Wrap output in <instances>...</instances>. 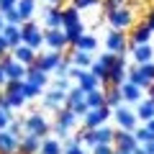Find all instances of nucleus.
I'll return each mask as SVG.
<instances>
[{"label":"nucleus","mask_w":154,"mask_h":154,"mask_svg":"<svg viewBox=\"0 0 154 154\" xmlns=\"http://www.w3.org/2000/svg\"><path fill=\"white\" fill-rule=\"evenodd\" d=\"M8 131H11L13 136L21 139V136H23V118H13V121L8 123Z\"/></svg>","instance_id":"obj_40"},{"label":"nucleus","mask_w":154,"mask_h":154,"mask_svg":"<svg viewBox=\"0 0 154 154\" xmlns=\"http://www.w3.org/2000/svg\"><path fill=\"white\" fill-rule=\"evenodd\" d=\"M3 93H5V90H3ZM5 98H8L11 110H18V108H23V105H26V98H23L21 90H16V93H5Z\"/></svg>","instance_id":"obj_37"},{"label":"nucleus","mask_w":154,"mask_h":154,"mask_svg":"<svg viewBox=\"0 0 154 154\" xmlns=\"http://www.w3.org/2000/svg\"><path fill=\"white\" fill-rule=\"evenodd\" d=\"M121 5H128V0H103L105 11H113V8H121Z\"/></svg>","instance_id":"obj_46"},{"label":"nucleus","mask_w":154,"mask_h":154,"mask_svg":"<svg viewBox=\"0 0 154 154\" xmlns=\"http://www.w3.org/2000/svg\"><path fill=\"white\" fill-rule=\"evenodd\" d=\"M18 5V0H0V13H8Z\"/></svg>","instance_id":"obj_48"},{"label":"nucleus","mask_w":154,"mask_h":154,"mask_svg":"<svg viewBox=\"0 0 154 154\" xmlns=\"http://www.w3.org/2000/svg\"><path fill=\"white\" fill-rule=\"evenodd\" d=\"M85 100H88L90 108H100V105H105V93H103L100 88L88 90V93H85Z\"/></svg>","instance_id":"obj_33"},{"label":"nucleus","mask_w":154,"mask_h":154,"mask_svg":"<svg viewBox=\"0 0 154 154\" xmlns=\"http://www.w3.org/2000/svg\"><path fill=\"white\" fill-rule=\"evenodd\" d=\"M16 152H18V136L3 128L0 131V154H16Z\"/></svg>","instance_id":"obj_24"},{"label":"nucleus","mask_w":154,"mask_h":154,"mask_svg":"<svg viewBox=\"0 0 154 154\" xmlns=\"http://www.w3.org/2000/svg\"><path fill=\"white\" fill-rule=\"evenodd\" d=\"M69 108L75 110V116H77V118H82V116L90 110V105H88V100H80V103H72Z\"/></svg>","instance_id":"obj_41"},{"label":"nucleus","mask_w":154,"mask_h":154,"mask_svg":"<svg viewBox=\"0 0 154 154\" xmlns=\"http://www.w3.org/2000/svg\"><path fill=\"white\" fill-rule=\"evenodd\" d=\"M75 85H80V88L88 93V90H95V88H100V80L93 75L90 69H80V75H77V80H75Z\"/></svg>","instance_id":"obj_25"},{"label":"nucleus","mask_w":154,"mask_h":154,"mask_svg":"<svg viewBox=\"0 0 154 154\" xmlns=\"http://www.w3.org/2000/svg\"><path fill=\"white\" fill-rule=\"evenodd\" d=\"M62 154H90L88 146L85 144H69V146H64V152Z\"/></svg>","instance_id":"obj_42"},{"label":"nucleus","mask_w":154,"mask_h":154,"mask_svg":"<svg viewBox=\"0 0 154 154\" xmlns=\"http://www.w3.org/2000/svg\"><path fill=\"white\" fill-rule=\"evenodd\" d=\"M23 134H33V136L44 139V136H49V134H51V123L44 118L41 110H33L31 116L23 118Z\"/></svg>","instance_id":"obj_3"},{"label":"nucleus","mask_w":154,"mask_h":154,"mask_svg":"<svg viewBox=\"0 0 154 154\" xmlns=\"http://www.w3.org/2000/svg\"><path fill=\"white\" fill-rule=\"evenodd\" d=\"M144 146H146V152H149V154H154V139H152L149 144H144Z\"/></svg>","instance_id":"obj_54"},{"label":"nucleus","mask_w":154,"mask_h":154,"mask_svg":"<svg viewBox=\"0 0 154 154\" xmlns=\"http://www.w3.org/2000/svg\"><path fill=\"white\" fill-rule=\"evenodd\" d=\"M105 21H108L110 28H116V31H128V28L134 26V11H131L128 5L105 11Z\"/></svg>","instance_id":"obj_4"},{"label":"nucleus","mask_w":154,"mask_h":154,"mask_svg":"<svg viewBox=\"0 0 154 154\" xmlns=\"http://www.w3.org/2000/svg\"><path fill=\"white\" fill-rule=\"evenodd\" d=\"M21 36H23V44H28L31 49H36V51L44 46V31H41L38 23H33V18L21 23Z\"/></svg>","instance_id":"obj_5"},{"label":"nucleus","mask_w":154,"mask_h":154,"mask_svg":"<svg viewBox=\"0 0 154 154\" xmlns=\"http://www.w3.org/2000/svg\"><path fill=\"white\" fill-rule=\"evenodd\" d=\"M44 28H62V8L59 5H46L44 8Z\"/></svg>","instance_id":"obj_20"},{"label":"nucleus","mask_w":154,"mask_h":154,"mask_svg":"<svg viewBox=\"0 0 154 154\" xmlns=\"http://www.w3.org/2000/svg\"><path fill=\"white\" fill-rule=\"evenodd\" d=\"M126 80L136 82L141 90H152V88H154V62L128 67V77H126Z\"/></svg>","instance_id":"obj_2"},{"label":"nucleus","mask_w":154,"mask_h":154,"mask_svg":"<svg viewBox=\"0 0 154 154\" xmlns=\"http://www.w3.org/2000/svg\"><path fill=\"white\" fill-rule=\"evenodd\" d=\"M0 33H3V36L8 38V44H11V51L16 49L18 44H23V36H21V26H18V23H5Z\"/></svg>","instance_id":"obj_23"},{"label":"nucleus","mask_w":154,"mask_h":154,"mask_svg":"<svg viewBox=\"0 0 154 154\" xmlns=\"http://www.w3.org/2000/svg\"><path fill=\"white\" fill-rule=\"evenodd\" d=\"M69 67H72L69 57H62V62L57 64V69H54V77H69Z\"/></svg>","instance_id":"obj_38"},{"label":"nucleus","mask_w":154,"mask_h":154,"mask_svg":"<svg viewBox=\"0 0 154 154\" xmlns=\"http://www.w3.org/2000/svg\"><path fill=\"white\" fill-rule=\"evenodd\" d=\"M134 113H136V118H139V123H146V121H152L154 118V100L152 98H146V100H139L136 103V110H134Z\"/></svg>","instance_id":"obj_22"},{"label":"nucleus","mask_w":154,"mask_h":154,"mask_svg":"<svg viewBox=\"0 0 154 154\" xmlns=\"http://www.w3.org/2000/svg\"><path fill=\"white\" fill-rule=\"evenodd\" d=\"M21 93H23V98H26V100H33V98H41V95H44V88H41V85H36V82L23 80Z\"/></svg>","instance_id":"obj_31"},{"label":"nucleus","mask_w":154,"mask_h":154,"mask_svg":"<svg viewBox=\"0 0 154 154\" xmlns=\"http://www.w3.org/2000/svg\"><path fill=\"white\" fill-rule=\"evenodd\" d=\"M0 108H3V110H11V105H8V98H5V93H0Z\"/></svg>","instance_id":"obj_50"},{"label":"nucleus","mask_w":154,"mask_h":154,"mask_svg":"<svg viewBox=\"0 0 154 154\" xmlns=\"http://www.w3.org/2000/svg\"><path fill=\"white\" fill-rule=\"evenodd\" d=\"M75 49H82V51H98V38L93 36V33H82V38H77V44Z\"/></svg>","instance_id":"obj_32"},{"label":"nucleus","mask_w":154,"mask_h":154,"mask_svg":"<svg viewBox=\"0 0 154 154\" xmlns=\"http://www.w3.org/2000/svg\"><path fill=\"white\" fill-rule=\"evenodd\" d=\"M41 154H62L64 152V144L59 141V139H51V136H44L41 139V149H38Z\"/></svg>","instance_id":"obj_28"},{"label":"nucleus","mask_w":154,"mask_h":154,"mask_svg":"<svg viewBox=\"0 0 154 154\" xmlns=\"http://www.w3.org/2000/svg\"><path fill=\"white\" fill-rule=\"evenodd\" d=\"M128 54H134V62H136V64H146V62H154L152 41H149V44H136V46H131V51H128Z\"/></svg>","instance_id":"obj_18"},{"label":"nucleus","mask_w":154,"mask_h":154,"mask_svg":"<svg viewBox=\"0 0 154 154\" xmlns=\"http://www.w3.org/2000/svg\"><path fill=\"white\" fill-rule=\"evenodd\" d=\"M90 72H93V75L100 80V85H108V67H105V64H100L98 59H93V64H90Z\"/></svg>","instance_id":"obj_36"},{"label":"nucleus","mask_w":154,"mask_h":154,"mask_svg":"<svg viewBox=\"0 0 154 154\" xmlns=\"http://www.w3.org/2000/svg\"><path fill=\"white\" fill-rule=\"evenodd\" d=\"M3 26H5V16L0 13V31H3Z\"/></svg>","instance_id":"obj_56"},{"label":"nucleus","mask_w":154,"mask_h":154,"mask_svg":"<svg viewBox=\"0 0 154 154\" xmlns=\"http://www.w3.org/2000/svg\"><path fill=\"white\" fill-rule=\"evenodd\" d=\"M136 136H134V131H126V128H113V146L116 149H128V152H134V146H136Z\"/></svg>","instance_id":"obj_15"},{"label":"nucleus","mask_w":154,"mask_h":154,"mask_svg":"<svg viewBox=\"0 0 154 154\" xmlns=\"http://www.w3.org/2000/svg\"><path fill=\"white\" fill-rule=\"evenodd\" d=\"M16 11L21 13V21H31L33 13H36V0H18Z\"/></svg>","instance_id":"obj_30"},{"label":"nucleus","mask_w":154,"mask_h":154,"mask_svg":"<svg viewBox=\"0 0 154 154\" xmlns=\"http://www.w3.org/2000/svg\"><path fill=\"white\" fill-rule=\"evenodd\" d=\"M90 154H113V144H95Z\"/></svg>","instance_id":"obj_43"},{"label":"nucleus","mask_w":154,"mask_h":154,"mask_svg":"<svg viewBox=\"0 0 154 154\" xmlns=\"http://www.w3.org/2000/svg\"><path fill=\"white\" fill-rule=\"evenodd\" d=\"M51 88H59V90H69V88H72V82H69V77H57Z\"/></svg>","instance_id":"obj_47"},{"label":"nucleus","mask_w":154,"mask_h":154,"mask_svg":"<svg viewBox=\"0 0 154 154\" xmlns=\"http://www.w3.org/2000/svg\"><path fill=\"white\" fill-rule=\"evenodd\" d=\"M46 3H51V5H59V3H62V0H46Z\"/></svg>","instance_id":"obj_58"},{"label":"nucleus","mask_w":154,"mask_h":154,"mask_svg":"<svg viewBox=\"0 0 154 154\" xmlns=\"http://www.w3.org/2000/svg\"><path fill=\"white\" fill-rule=\"evenodd\" d=\"M44 46H49L51 51H64L69 46V41H67L62 28H46L44 31Z\"/></svg>","instance_id":"obj_11"},{"label":"nucleus","mask_w":154,"mask_h":154,"mask_svg":"<svg viewBox=\"0 0 154 154\" xmlns=\"http://www.w3.org/2000/svg\"><path fill=\"white\" fill-rule=\"evenodd\" d=\"M134 154H149V152H146L144 144H136V146H134Z\"/></svg>","instance_id":"obj_52"},{"label":"nucleus","mask_w":154,"mask_h":154,"mask_svg":"<svg viewBox=\"0 0 154 154\" xmlns=\"http://www.w3.org/2000/svg\"><path fill=\"white\" fill-rule=\"evenodd\" d=\"M44 108L49 110H59L62 105H67V90H59V88H49L44 90Z\"/></svg>","instance_id":"obj_12"},{"label":"nucleus","mask_w":154,"mask_h":154,"mask_svg":"<svg viewBox=\"0 0 154 154\" xmlns=\"http://www.w3.org/2000/svg\"><path fill=\"white\" fill-rule=\"evenodd\" d=\"M113 154H134V152H128V149H116L113 146Z\"/></svg>","instance_id":"obj_55"},{"label":"nucleus","mask_w":154,"mask_h":154,"mask_svg":"<svg viewBox=\"0 0 154 154\" xmlns=\"http://www.w3.org/2000/svg\"><path fill=\"white\" fill-rule=\"evenodd\" d=\"M62 57H64L62 51H46V54H36V62H33V64H36L41 72H46V75H49V72L57 69V64L62 62Z\"/></svg>","instance_id":"obj_14"},{"label":"nucleus","mask_w":154,"mask_h":154,"mask_svg":"<svg viewBox=\"0 0 154 154\" xmlns=\"http://www.w3.org/2000/svg\"><path fill=\"white\" fill-rule=\"evenodd\" d=\"M67 57H69V62H72L75 67H82V69H90V64H93V59H95V57L90 54V51L75 49V46H72V49L67 51Z\"/></svg>","instance_id":"obj_19"},{"label":"nucleus","mask_w":154,"mask_h":154,"mask_svg":"<svg viewBox=\"0 0 154 154\" xmlns=\"http://www.w3.org/2000/svg\"><path fill=\"white\" fill-rule=\"evenodd\" d=\"M134 136H136V141H139V144H149V141L154 139V131L146 126V123H139V126L134 128Z\"/></svg>","instance_id":"obj_35"},{"label":"nucleus","mask_w":154,"mask_h":154,"mask_svg":"<svg viewBox=\"0 0 154 154\" xmlns=\"http://www.w3.org/2000/svg\"><path fill=\"white\" fill-rule=\"evenodd\" d=\"M11 54H13V59H18L21 64H26V67H28V64H33V62H36V54H38V51H36V49H31L28 44H18L16 49L11 51Z\"/></svg>","instance_id":"obj_21"},{"label":"nucleus","mask_w":154,"mask_h":154,"mask_svg":"<svg viewBox=\"0 0 154 154\" xmlns=\"http://www.w3.org/2000/svg\"><path fill=\"white\" fill-rule=\"evenodd\" d=\"M54 116H57V118H54L51 131H54L59 139H67V136H69V131L75 128V123L80 121V118L75 116V110H72L69 105H62L59 110H54Z\"/></svg>","instance_id":"obj_1"},{"label":"nucleus","mask_w":154,"mask_h":154,"mask_svg":"<svg viewBox=\"0 0 154 154\" xmlns=\"http://www.w3.org/2000/svg\"><path fill=\"white\" fill-rule=\"evenodd\" d=\"M26 80H28V82L41 85V88H46V85H49V75H46V72H41L36 64H28V67H26Z\"/></svg>","instance_id":"obj_27"},{"label":"nucleus","mask_w":154,"mask_h":154,"mask_svg":"<svg viewBox=\"0 0 154 154\" xmlns=\"http://www.w3.org/2000/svg\"><path fill=\"white\" fill-rule=\"evenodd\" d=\"M3 54H11V44H8V38L0 33V57Z\"/></svg>","instance_id":"obj_49"},{"label":"nucleus","mask_w":154,"mask_h":154,"mask_svg":"<svg viewBox=\"0 0 154 154\" xmlns=\"http://www.w3.org/2000/svg\"><path fill=\"white\" fill-rule=\"evenodd\" d=\"M77 21H82V16H80V11L75 5L62 8V26H69V23H77Z\"/></svg>","instance_id":"obj_34"},{"label":"nucleus","mask_w":154,"mask_h":154,"mask_svg":"<svg viewBox=\"0 0 154 154\" xmlns=\"http://www.w3.org/2000/svg\"><path fill=\"white\" fill-rule=\"evenodd\" d=\"M121 95H123V103H131V105H136L139 100L144 98V90L139 88L136 82H131V80H126V82L121 85Z\"/></svg>","instance_id":"obj_17"},{"label":"nucleus","mask_w":154,"mask_h":154,"mask_svg":"<svg viewBox=\"0 0 154 154\" xmlns=\"http://www.w3.org/2000/svg\"><path fill=\"white\" fill-rule=\"evenodd\" d=\"M128 77V64H126V54H118L116 62L108 69V85H123Z\"/></svg>","instance_id":"obj_9"},{"label":"nucleus","mask_w":154,"mask_h":154,"mask_svg":"<svg viewBox=\"0 0 154 154\" xmlns=\"http://www.w3.org/2000/svg\"><path fill=\"white\" fill-rule=\"evenodd\" d=\"M105 49L113 51V54H128V36H126V31L110 28L108 36H105Z\"/></svg>","instance_id":"obj_7"},{"label":"nucleus","mask_w":154,"mask_h":154,"mask_svg":"<svg viewBox=\"0 0 154 154\" xmlns=\"http://www.w3.org/2000/svg\"><path fill=\"white\" fill-rule=\"evenodd\" d=\"M3 16H5V23H18V26H21V13L16 11V8H13V11H8V13H3Z\"/></svg>","instance_id":"obj_45"},{"label":"nucleus","mask_w":154,"mask_h":154,"mask_svg":"<svg viewBox=\"0 0 154 154\" xmlns=\"http://www.w3.org/2000/svg\"><path fill=\"white\" fill-rule=\"evenodd\" d=\"M103 0H72V5L77 8V11H90V8H98Z\"/></svg>","instance_id":"obj_39"},{"label":"nucleus","mask_w":154,"mask_h":154,"mask_svg":"<svg viewBox=\"0 0 154 154\" xmlns=\"http://www.w3.org/2000/svg\"><path fill=\"white\" fill-rule=\"evenodd\" d=\"M105 93V105L108 108H118V105L123 103V95H121V85H110L108 90H103Z\"/></svg>","instance_id":"obj_29"},{"label":"nucleus","mask_w":154,"mask_h":154,"mask_svg":"<svg viewBox=\"0 0 154 154\" xmlns=\"http://www.w3.org/2000/svg\"><path fill=\"white\" fill-rule=\"evenodd\" d=\"M146 126H149V128H152V131H154V118H152V121H146Z\"/></svg>","instance_id":"obj_57"},{"label":"nucleus","mask_w":154,"mask_h":154,"mask_svg":"<svg viewBox=\"0 0 154 154\" xmlns=\"http://www.w3.org/2000/svg\"><path fill=\"white\" fill-rule=\"evenodd\" d=\"M38 149H41V139L33 136V134H23L18 139V152L16 154H38Z\"/></svg>","instance_id":"obj_16"},{"label":"nucleus","mask_w":154,"mask_h":154,"mask_svg":"<svg viewBox=\"0 0 154 154\" xmlns=\"http://www.w3.org/2000/svg\"><path fill=\"white\" fill-rule=\"evenodd\" d=\"M0 64L5 69L8 80H26V64H21L18 59H13V54H3L0 57Z\"/></svg>","instance_id":"obj_10"},{"label":"nucleus","mask_w":154,"mask_h":154,"mask_svg":"<svg viewBox=\"0 0 154 154\" xmlns=\"http://www.w3.org/2000/svg\"><path fill=\"white\" fill-rule=\"evenodd\" d=\"M110 116H113V108H108V105L90 108L88 113L82 116V126H85V128H98V126H103V123L108 121Z\"/></svg>","instance_id":"obj_6"},{"label":"nucleus","mask_w":154,"mask_h":154,"mask_svg":"<svg viewBox=\"0 0 154 154\" xmlns=\"http://www.w3.org/2000/svg\"><path fill=\"white\" fill-rule=\"evenodd\" d=\"M144 23H146V26L152 28V33H154V11L149 13V16H146V21H144Z\"/></svg>","instance_id":"obj_51"},{"label":"nucleus","mask_w":154,"mask_h":154,"mask_svg":"<svg viewBox=\"0 0 154 154\" xmlns=\"http://www.w3.org/2000/svg\"><path fill=\"white\" fill-rule=\"evenodd\" d=\"M5 80H8V77H5V69H3V64H0V88L5 85Z\"/></svg>","instance_id":"obj_53"},{"label":"nucleus","mask_w":154,"mask_h":154,"mask_svg":"<svg viewBox=\"0 0 154 154\" xmlns=\"http://www.w3.org/2000/svg\"><path fill=\"white\" fill-rule=\"evenodd\" d=\"M149 93H152V100H154V88H152V90H149Z\"/></svg>","instance_id":"obj_59"},{"label":"nucleus","mask_w":154,"mask_h":154,"mask_svg":"<svg viewBox=\"0 0 154 154\" xmlns=\"http://www.w3.org/2000/svg\"><path fill=\"white\" fill-rule=\"evenodd\" d=\"M13 121V110H3L0 108V131L3 128H8V123Z\"/></svg>","instance_id":"obj_44"},{"label":"nucleus","mask_w":154,"mask_h":154,"mask_svg":"<svg viewBox=\"0 0 154 154\" xmlns=\"http://www.w3.org/2000/svg\"><path fill=\"white\" fill-rule=\"evenodd\" d=\"M113 118H116V123H118V128H126V131H134V128L139 126L136 113H134L126 103H121L118 108H113Z\"/></svg>","instance_id":"obj_8"},{"label":"nucleus","mask_w":154,"mask_h":154,"mask_svg":"<svg viewBox=\"0 0 154 154\" xmlns=\"http://www.w3.org/2000/svg\"><path fill=\"white\" fill-rule=\"evenodd\" d=\"M152 28L146 26V23H136V26H131V36H128V51H131V46H136V44H149L152 41Z\"/></svg>","instance_id":"obj_13"},{"label":"nucleus","mask_w":154,"mask_h":154,"mask_svg":"<svg viewBox=\"0 0 154 154\" xmlns=\"http://www.w3.org/2000/svg\"><path fill=\"white\" fill-rule=\"evenodd\" d=\"M62 31H64V36H67V41H69V46H75L77 38H82V33H85V23H82V21L69 23V26H62Z\"/></svg>","instance_id":"obj_26"}]
</instances>
